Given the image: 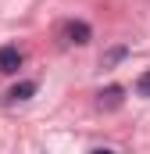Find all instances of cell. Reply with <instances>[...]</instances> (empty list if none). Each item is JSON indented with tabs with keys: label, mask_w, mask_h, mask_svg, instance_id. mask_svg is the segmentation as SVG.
<instances>
[{
	"label": "cell",
	"mask_w": 150,
	"mask_h": 154,
	"mask_svg": "<svg viewBox=\"0 0 150 154\" xmlns=\"http://www.w3.org/2000/svg\"><path fill=\"white\" fill-rule=\"evenodd\" d=\"M57 36H61V43H75V47H86V43L93 39V32H89V25H86V22H64Z\"/></svg>",
	"instance_id": "6da1fadb"
},
{
	"label": "cell",
	"mask_w": 150,
	"mask_h": 154,
	"mask_svg": "<svg viewBox=\"0 0 150 154\" xmlns=\"http://www.w3.org/2000/svg\"><path fill=\"white\" fill-rule=\"evenodd\" d=\"M22 68V50L18 47H0V75H11V72H18Z\"/></svg>",
	"instance_id": "7a4b0ae2"
},
{
	"label": "cell",
	"mask_w": 150,
	"mask_h": 154,
	"mask_svg": "<svg viewBox=\"0 0 150 154\" xmlns=\"http://www.w3.org/2000/svg\"><path fill=\"white\" fill-rule=\"evenodd\" d=\"M118 104H122V86H107V90L97 93V108H107V111H111Z\"/></svg>",
	"instance_id": "3957f363"
},
{
	"label": "cell",
	"mask_w": 150,
	"mask_h": 154,
	"mask_svg": "<svg viewBox=\"0 0 150 154\" xmlns=\"http://www.w3.org/2000/svg\"><path fill=\"white\" fill-rule=\"evenodd\" d=\"M32 93H36V82H18V86L7 93V100H29Z\"/></svg>",
	"instance_id": "277c9868"
},
{
	"label": "cell",
	"mask_w": 150,
	"mask_h": 154,
	"mask_svg": "<svg viewBox=\"0 0 150 154\" xmlns=\"http://www.w3.org/2000/svg\"><path fill=\"white\" fill-rule=\"evenodd\" d=\"M136 93H140V97H150V68L136 79Z\"/></svg>",
	"instance_id": "5b68a950"
},
{
	"label": "cell",
	"mask_w": 150,
	"mask_h": 154,
	"mask_svg": "<svg viewBox=\"0 0 150 154\" xmlns=\"http://www.w3.org/2000/svg\"><path fill=\"white\" fill-rule=\"evenodd\" d=\"M118 57H125V50H122V47H118V50H111V54L104 57V65H111V61H118Z\"/></svg>",
	"instance_id": "8992f818"
}]
</instances>
